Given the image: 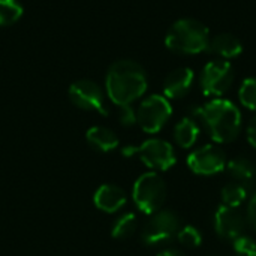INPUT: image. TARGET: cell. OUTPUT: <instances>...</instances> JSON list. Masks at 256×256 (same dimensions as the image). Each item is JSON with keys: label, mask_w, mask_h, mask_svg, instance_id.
Instances as JSON below:
<instances>
[{"label": "cell", "mask_w": 256, "mask_h": 256, "mask_svg": "<svg viewBox=\"0 0 256 256\" xmlns=\"http://www.w3.org/2000/svg\"><path fill=\"white\" fill-rule=\"evenodd\" d=\"M195 74L190 68H180L168 74L164 81V94L166 99H180L189 93Z\"/></svg>", "instance_id": "obj_12"}, {"label": "cell", "mask_w": 256, "mask_h": 256, "mask_svg": "<svg viewBox=\"0 0 256 256\" xmlns=\"http://www.w3.org/2000/svg\"><path fill=\"white\" fill-rule=\"evenodd\" d=\"M86 140L88 146L100 153L112 152L118 147V136L114 130L104 126H93L87 130Z\"/></svg>", "instance_id": "obj_15"}, {"label": "cell", "mask_w": 256, "mask_h": 256, "mask_svg": "<svg viewBox=\"0 0 256 256\" xmlns=\"http://www.w3.org/2000/svg\"><path fill=\"white\" fill-rule=\"evenodd\" d=\"M158 256H184V254L177 249H165V250L159 252Z\"/></svg>", "instance_id": "obj_27"}, {"label": "cell", "mask_w": 256, "mask_h": 256, "mask_svg": "<svg viewBox=\"0 0 256 256\" xmlns=\"http://www.w3.org/2000/svg\"><path fill=\"white\" fill-rule=\"evenodd\" d=\"M208 42V28L194 18H182L176 21L165 36L166 48L177 54H200L207 51Z\"/></svg>", "instance_id": "obj_3"}, {"label": "cell", "mask_w": 256, "mask_h": 256, "mask_svg": "<svg viewBox=\"0 0 256 256\" xmlns=\"http://www.w3.org/2000/svg\"><path fill=\"white\" fill-rule=\"evenodd\" d=\"M248 141L252 147L256 148V116L249 122L248 126Z\"/></svg>", "instance_id": "obj_26"}, {"label": "cell", "mask_w": 256, "mask_h": 256, "mask_svg": "<svg viewBox=\"0 0 256 256\" xmlns=\"http://www.w3.org/2000/svg\"><path fill=\"white\" fill-rule=\"evenodd\" d=\"M136 228H138L136 216L134 213H124L112 225L111 236L117 240H126V238H130L136 232Z\"/></svg>", "instance_id": "obj_18"}, {"label": "cell", "mask_w": 256, "mask_h": 256, "mask_svg": "<svg viewBox=\"0 0 256 256\" xmlns=\"http://www.w3.org/2000/svg\"><path fill=\"white\" fill-rule=\"evenodd\" d=\"M132 198L140 212L146 214H153L162 208L166 200V184L165 180L156 172L150 171L140 176L134 184Z\"/></svg>", "instance_id": "obj_4"}, {"label": "cell", "mask_w": 256, "mask_h": 256, "mask_svg": "<svg viewBox=\"0 0 256 256\" xmlns=\"http://www.w3.org/2000/svg\"><path fill=\"white\" fill-rule=\"evenodd\" d=\"M248 220L256 230V195H254L252 200L249 201V206H248Z\"/></svg>", "instance_id": "obj_25"}, {"label": "cell", "mask_w": 256, "mask_h": 256, "mask_svg": "<svg viewBox=\"0 0 256 256\" xmlns=\"http://www.w3.org/2000/svg\"><path fill=\"white\" fill-rule=\"evenodd\" d=\"M172 114V108L170 100L160 94H152L146 98L138 111H136V123L147 134H158L170 120Z\"/></svg>", "instance_id": "obj_7"}, {"label": "cell", "mask_w": 256, "mask_h": 256, "mask_svg": "<svg viewBox=\"0 0 256 256\" xmlns=\"http://www.w3.org/2000/svg\"><path fill=\"white\" fill-rule=\"evenodd\" d=\"M70 102L86 111H96L102 116H108L105 96L102 88L92 80H78L69 87Z\"/></svg>", "instance_id": "obj_9"}, {"label": "cell", "mask_w": 256, "mask_h": 256, "mask_svg": "<svg viewBox=\"0 0 256 256\" xmlns=\"http://www.w3.org/2000/svg\"><path fill=\"white\" fill-rule=\"evenodd\" d=\"M22 16V6L16 0H0V27L12 26Z\"/></svg>", "instance_id": "obj_20"}, {"label": "cell", "mask_w": 256, "mask_h": 256, "mask_svg": "<svg viewBox=\"0 0 256 256\" xmlns=\"http://www.w3.org/2000/svg\"><path fill=\"white\" fill-rule=\"evenodd\" d=\"M182 228L180 218L172 210H159L152 214L141 231V238L147 246H160L177 237Z\"/></svg>", "instance_id": "obj_6"}, {"label": "cell", "mask_w": 256, "mask_h": 256, "mask_svg": "<svg viewBox=\"0 0 256 256\" xmlns=\"http://www.w3.org/2000/svg\"><path fill=\"white\" fill-rule=\"evenodd\" d=\"M226 170L230 176L237 182V183H250L256 174V168L254 162L244 156H237L226 164Z\"/></svg>", "instance_id": "obj_17"}, {"label": "cell", "mask_w": 256, "mask_h": 256, "mask_svg": "<svg viewBox=\"0 0 256 256\" xmlns=\"http://www.w3.org/2000/svg\"><path fill=\"white\" fill-rule=\"evenodd\" d=\"M106 94L117 105H130L147 90L144 68L134 60H118L111 64L105 80Z\"/></svg>", "instance_id": "obj_1"}, {"label": "cell", "mask_w": 256, "mask_h": 256, "mask_svg": "<svg viewBox=\"0 0 256 256\" xmlns=\"http://www.w3.org/2000/svg\"><path fill=\"white\" fill-rule=\"evenodd\" d=\"M246 219L238 208L220 206L214 213V230L219 237L225 240H236L243 236Z\"/></svg>", "instance_id": "obj_11"}, {"label": "cell", "mask_w": 256, "mask_h": 256, "mask_svg": "<svg viewBox=\"0 0 256 256\" xmlns=\"http://www.w3.org/2000/svg\"><path fill=\"white\" fill-rule=\"evenodd\" d=\"M232 248L237 256H256V242L249 236L237 237Z\"/></svg>", "instance_id": "obj_23"}, {"label": "cell", "mask_w": 256, "mask_h": 256, "mask_svg": "<svg viewBox=\"0 0 256 256\" xmlns=\"http://www.w3.org/2000/svg\"><path fill=\"white\" fill-rule=\"evenodd\" d=\"M238 98L242 105L252 111H256V76H250L243 81L238 90Z\"/></svg>", "instance_id": "obj_22"}, {"label": "cell", "mask_w": 256, "mask_h": 256, "mask_svg": "<svg viewBox=\"0 0 256 256\" xmlns=\"http://www.w3.org/2000/svg\"><path fill=\"white\" fill-rule=\"evenodd\" d=\"M118 122L123 126H134L136 123V111L132 105H120L118 106Z\"/></svg>", "instance_id": "obj_24"}, {"label": "cell", "mask_w": 256, "mask_h": 256, "mask_svg": "<svg viewBox=\"0 0 256 256\" xmlns=\"http://www.w3.org/2000/svg\"><path fill=\"white\" fill-rule=\"evenodd\" d=\"M177 240L189 248V249H195V248H200L202 244V236H201V231L192 225H186V226H182L177 232Z\"/></svg>", "instance_id": "obj_21"}, {"label": "cell", "mask_w": 256, "mask_h": 256, "mask_svg": "<svg viewBox=\"0 0 256 256\" xmlns=\"http://www.w3.org/2000/svg\"><path fill=\"white\" fill-rule=\"evenodd\" d=\"M207 51L222 57V58H234L243 52V45L238 38L231 33H220L210 39Z\"/></svg>", "instance_id": "obj_14"}, {"label": "cell", "mask_w": 256, "mask_h": 256, "mask_svg": "<svg viewBox=\"0 0 256 256\" xmlns=\"http://www.w3.org/2000/svg\"><path fill=\"white\" fill-rule=\"evenodd\" d=\"M194 116L202 122L213 141L220 144L234 141L242 130V112L228 99L216 98L202 106H195Z\"/></svg>", "instance_id": "obj_2"}, {"label": "cell", "mask_w": 256, "mask_h": 256, "mask_svg": "<svg viewBox=\"0 0 256 256\" xmlns=\"http://www.w3.org/2000/svg\"><path fill=\"white\" fill-rule=\"evenodd\" d=\"M198 136H200V126L190 117L182 118L174 128V140L182 148H190L192 146H195Z\"/></svg>", "instance_id": "obj_16"}, {"label": "cell", "mask_w": 256, "mask_h": 256, "mask_svg": "<svg viewBox=\"0 0 256 256\" xmlns=\"http://www.w3.org/2000/svg\"><path fill=\"white\" fill-rule=\"evenodd\" d=\"M220 196L224 206L238 208L248 198V189L243 183H228L222 189Z\"/></svg>", "instance_id": "obj_19"}, {"label": "cell", "mask_w": 256, "mask_h": 256, "mask_svg": "<svg viewBox=\"0 0 256 256\" xmlns=\"http://www.w3.org/2000/svg\"><path fill=\"white\" fill-rule=\"evenodd\" d=\"M234 81V70L226 60H212L208 62L201 75L200 86L206 96H222L230 90Z\"/></svg>", "instance_id": "obj_8"}, {"label": "cell", "mask_w": 256, "mask_h": 256, "mask_svg": "<svg viewBox=\"0 0 256 256\" xmlns=\"http://www.w3.org/2000/svg\"><path fill=\"white\" fill-rule=\"evenodd\" d=\"M188 166L198 176H214L225 170L226 156L218 146H202L188 156Z\"/></svg>", "instance_id": "obj_10"}, {"label": "cell", "mask_w": 256, "mask_h": 256, "mask_svg": "<svg viewBox=\"0 0 256 256\" xmlns=\"http://www.w3.org/2000/svg\"><path fill=\"white\" fill-rule=\"evenodd\" d=\"M93 202L100 212L116 213L126 206L128 196L126 192L116 184H102L94 192Z\"/></svg>", "instance_id": "obj_13"}, {"label": "cell", "mask_w": 256, "mask_h": 256, "mask_svg": "<svg viewBox=\"0 0 256 256\" xmlns=\"http://www.w3.org/2000/svg\"><path fill=\"white\" fill-rule=\"evenodd\" d=\"M123 156H138L144 165L154 171H166L176 165V153L172 146L159 138H150L138 147H124L122 148Z\"/></svg>", "instance_id": "obj_5"}]
</instances>
